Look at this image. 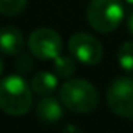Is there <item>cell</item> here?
I'll return each instance as SVG.
<instances>
[{
  "mask_svg": "<svg viewBox=\"0 0 133 133\" xmlns=\"http://www.w3.org/2000/svg\"><path fill=\"white\" fill-rule=\"evenodd\" d=\"M33 88L19 76L11 74L0 81V110L11 116H23L33 105Z\"/></svg>",
  "mask_w": 133,
  "mask_h": 133,
  "instance_id": "1",
  "label": "cell"
},
{
  "mask_svg": "<svg viewBox=\"0 0 133 133\" xmlns=\"http://www.w3.org/2000/svg\"><path fill=\"white\" fill-rule=\"evenodd\" d=\"M59 99L74 113H88L98 105V91L85 79H68L59 90Z\"/></svg>",
  "mask_w": 133,
  "mask_h": 133,
  "instance_id": "2",
  "label": "cell"
},
{
  "mask_svg": "<svg viewBox=\"0 0 133 133\" xmlns=\"http://www.w3.org/2000/svg\"><path fill=\"white\" fill-rule=\"evenodd\" d=\"M124 19L122 0H91L87 6L88 25L98 33L115 31Z\"/></svg>",
  "mask_w": 133,
  "mask_h": 133,
  "instance_id": "3",
  "label": "cell"
},
{
  "mask_svg": "<svg viewBox=\"0 0 133 133\" xmlns=\"http://www.w3.org/2000/svg\"><path fill=\"white\" fill-rule=\"evenodd\" d=\"M28 48L34 57L42 61H54L62 54L64 42L57 31L51 28H37L30 34Z\"/></svg>",
  "mask_w": 133,
  "mask_h": 133,
  "instance_id": "4",
  "label": "cell"
},
{
  "mask_svg": "<svg viewBox=\"0 0 133 133\" xmlns=\"http://www.w3.org/2000/svg\"><path fill=\"white\" fill-rule=\"evenodd\" d=\"M110 110L121 118H133V79L122 76L111 82L107 91Z\"/></svg>",
  "mask_w": 133,
  "mask_h": 133,
  "instance_id": "5",
  "label": "cell"
},
{
  "mask_svg": "<svg viewBox=\"0 0 133 133\" xmlns=\"http://www.w3.org/2000/svg\"><path fill=\"white\" fill-rule=\"evenodd\" d=\"M68 50L76 61L84 65H96L104 56L101 42L88 33H76L68 40Z\"/></svg>",
  "mask_w": 133,
  "mask_h": 133,
  "instance_id": "6",
  "label": "cell"
},
{
  "mask_svg": "<svg viewBox=\"0 0 133 133\" xmlns=\"http://www.w3.org/2000/svg\"><path fill=\"white\" fill-rule=\"evenodd\" d=\"M25 39L17 28L6 26L0 30V53L6 56H17L20 54Z\"/></svg>",
  "mask_w": 133,
  "mask_h": 133,
  "instance_id": "7",
  "label": "cell"
},
{
  "mask_svg": "<svg viewBox=\"0 0 133 133\" xmlns=\"http://www.w3.org/2000/svg\"><path fill=\"white\" fill-rule=\"evenodd\" d=\"M62 101L56 99L53 96H42V99L37 102L36 107V115L39 119L45 122H56L64 116V108H62Z\"/></svg>",
  "mask_w": 133,
  "mask_h": 133,
  "instance_id": "8",
  "label": "cell"
},
{
  "mask_svg": "<svg viewBox=\"0 0 133 133\" xmlns=\"http://www.w3.org/2000/svg\"><path fill=\"white\" fill-rule=\"evenodd\" d=\"M31 88L39 96H51L57 88V76L50 71H39L31 79Z\"/></svg>",
  "mask_w": 133,
  "mask_h": 133,
  "instance_id": "9",
  "label": "cell"
},
{
  "mask_svg": "<svg viewBox=\"0 0 133 133\" xmlns=\"http://www.w3.org/2000/svg\"><path fill=\"white\" fill-rule=\"evenodd\" d=\"M118 62L124 71L133 73V42H124L118 51Z\"/></svg>",
  "mask_w": 133,
  "mask_h": 133,
  "instance_id": "10",
  "label": "cell"
},
{
  "mask_svg": "<svg viewBox=\"0 0 133 133\" xmlns=\"http://www.w3.org/2000/svg\"><path fill=\"white\" fill-rule=\"evenodd\" d=\"M54 71L57 73V76L61 77H70L73 76V73L76 71V64L71 57L59 54L54 59Z\"/></svg>",
  "mask_w": 133,
  "mask_h": 133,
  "instance_id": "11",
  "label": "cell"
},
{
  "mask_svg": "<svg viewBox=\"0 0 133 133\" xmlns=\"http://www.w3.org/2000/svg\"><path fill=\"white\" fill-rule=\"evenodd\" d=\"M26 6V0H0V14L16 16Z\"/></svg>",
  "mask_w": 133,
  "mask_h": 133,
  "instance_id": "12",
  "label": "cell"
},
{
  "mask_svg": "<svg viewBox=\"0 0 133 133\" xmlns=\"http://www.w3.org/2000/svg\"><path fill=\"white\" fill-rule=\"evenodd\" d=\"M127 26H129V31H130L132 36H133V9L130 11V14H129V17H127Z\"/></svg>",
  "mask_w": 133,
  "mask_h": 133,
  "instance_id": "13",
  "label": "cell"
},
{
  "mask_svg": "<svg viewBox=\"0 0 133 133\" xmlns=\"http://www.w3.org/2000/svg\"><path fill=\"white\" fill-rule=\"evenodd\" d=\"M2 73H3V61L0 57V76H2Z\"/></svg>",
  "mask_w": 133,
  "mask_h": 133,
  "instance_id": "14",
  "label": "cell"
},
{
  "mask_svg": "<svg viewBox=\"0 0 133 133\" xmlns=\"http://www.w3.org/2000/svg\"><path fill=\"white\" fill-rule=\"evenodd\" d=\"M125 2H127L129 5H132V6H133V0H125Z\"/></svg>",
  "mask_w": 133,
  "mask_h": 133,
  "instance_id": "15",
  "label": "cell"
}]
</instances>
